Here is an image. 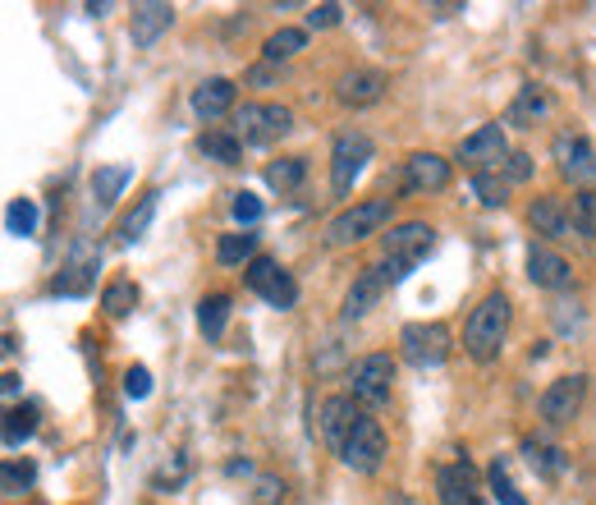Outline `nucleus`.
Returning <instances> with one entry per match:
<instances>
[{
  "label": "nucleus",
  "instance_id": "a19ab883",
  "mask_svg": "<svg viewBox=\"0 0 596 505\" xmlns=\"http://www.w3.org/2000/svg\"><path fill=\"white\" fill-rule=\"evenodd\" d=\"M340 19H345V5L326 0V5H313V10H307V29H335Z\"/></svg>",
  "mask_w": 596,
  "mask_h": 505
},
{
  "label": "nucleus",
  "instance_id": "ea45409f",
  "mask_svg": "<svg viewBox=\"0 0 596 505\" xmlns=\"http://www.w3.org/2000/svg\"><path fill=\"white\" fill-rule=\"evenodd\" d=\"M151 395V372L143 363H134L124 372V400H147Z\"/></svg>",
  "mask_w": 596,
  "mask_h": 505
},
{
  "label": "nucleus",
  "instance_id": "a211bd4d",
  "mask_svg": "<svg viewBox=\"0 0 596 505\" xmlns=\"http://www.w3.org/2000/svg\"><path fill=\"white\" fill-rule=\"evenodd\" d=\"M362 418V409L353 404V395H330L326 404H322V437H326V446L340 454L345 450V441H349V433H353V423Z\"/></svg>",
  "mask_w": 596,
  "mask_h": 505
},
{
  "label": "nucleus",
  "instance_id": "393cba45",
  "mask_svg": "<svg viewBox=\"0 0 596 505\" xmlns=\"http://www.w3.org/2000/svg\"><path fill=\"white\" fill-rule=\"evenodd\" d=\"M225 326H229V294H206L198 303V332L206 340H221Z\"/></svg>",
  "mask_w": 596,
  "mask_h": 505
},
{
  "label": "nucleus",
  "instance_id": "ddd939ff",
  "mask_svg": "<svg viewBox=\"0 0 596 505\" xmlns=\"http://www.w3.org/2000/svg\"><path fill=\"white\" fill-rule=\"evenodd\" d=\"M555 157H560V170H564V180H574L578 184V193L587 189H596V147L587 143V138H560L555 143Z\"/></svg>",
  "mask_w": 596,
  "mask_h": 505
},
{
  "label": "nucleus",
  "instance_id": "f8f14e48",
  "mask_svg": "<svg viewBox=\"0 0 596 505\" xmlns=\"http://www.w3.org/2000/svg\"><path fill=\"white\" fill-rule=\"evenodd\" d=\"M583 395H587V377L574 372V377H560L541 391V418L547 423H569L578 409H583Z\"/></svg>",
  "mask_w": 596,
  "mask_h": 505
},
{
  "label": "nucleus",
  "instance_id": "412c9836",
  "mask_svg": "<svg viewBox=\"0 0 596 505\" xmlns=\"http://www.w3.org/2000/svg\"><path fill=\"white\" fill-rule=\"evenodd\" d=\"M509 157V143H505V124H482L477 134H469L459 143V161H477V166H486V161H505Z\"/></svg>",
  "mask_w": 596,
  "mask_h": 505
},
{
  "label": "nucleus",
  "instance_id": "c756f323",
  "mask_svg": "<svg viewBox=\"0 0 596 505\" xmlns=\"http://www.w3.org/2000/svg\"><path fill=\"white\" fill-rule=\"evenodd\" d=\"M157 198H161V193H143V198H138V207L120 221V239H124V244H138V239L147 235L151 216H157Z\"/></svg>",
  "mask_w": 596,
  "mask_h": 505
},
{
  "label": "nucleus",
  "instance_id": "aec40b11",
  "mask_svg": "<svg viewBox=\"0 0 596 505\" xmlns=\"http://www.w3.org/2000/svg\"><path fill=\"white\" fill-rule=\"evenodd\" d=\"M528 281H532L537 290H564L569 281H574V267H569L560 252L532 244V248H528Z\"/></svg>",
  "mask_w": 596,
  "mask_h": 505
},
{
  "label": "nucleus",
  "instance_id": "6ab92c4d",
  "mask_svg": "<svg viewBox=\"0 0 596 505\" xmlns=\"http://www.w3.org/2000/svg\"><path fill=\"white\" fill-rule=\"evenodd\" d=\"M528 221H532V231L547 235V239H569V235H574V216H569L564 198H555V193H541L528 207Z\"/></svg>",
  "mask_w": 596,
  "mask_h": 505
},
{
  "label": "nucleus",
  "instance_id": "6e6552de",
  "mask_svg": "<svg viewBox=\"0 0 596 505\" xmlns=\"http://www.w3.org/2000/svg\"><path fill=\"white\" fill-rule=\"evenodd\" d=\"M340 460H345V469H353V473H376V469H381V460H385V427H381L372 414H362V418L353 423V433H349V441H345V450H340Z\"/></svg>",
  "mask_w": 596,
  "mask_h": 505
},
{
  "label": "nucleus",
  "instance_id": "72a5a7b5",
  "mask_svg": "<svg viewBox=\"0 0 596 505\" xmlns=\"http://www.w3.org/2000/svg\"><path fill=\"white\" fill-rule=\"evenodd\" d=\"M134 303H138V285L134 281H111L106 290H101V308H106V317H128L134 313Z\"/></svg>",
  "mask_w": 596,
  "mask_h": 505
},
{
  "label": "nucleus",
  "instance_id": "f257e3e1",
  "mask_svg": "<svg viewBox=\"0 0 596 505\" xmlns=\"http://www.w3.org/2000/svg\"><path fill=\"white\" fill-rule=\"evenodd\" d=\"M509 294L505 290H491L477 308L469 313V326H463V349H469V359L477 363H491L501 354L505 336H509Z\"/></svg>",
  "mask_w": 596,
  "mask_h": 505
},
{
  "label": "nucleus",
  "instance_id": "bb28decb",
  "mask_svg": "<svg viewBox=\"0 0 596 505\" xmlns=\"http://www.w3.org/2000/svg\"><path fill=\"white\" fill-rule=\"evenodd\" d=\"M37 404H14V409L5 414V446L10 450H19L23 441H33V433H37Z\"/></svg>",
  "mask_w": 596,
  "mask_h": 505
},
{
  "label": "nucleus",
  "instance_id": "1a4fd4ad",
  "mask_svg": "<svg viewBox=\"0 0 596 505\" xmlns=\"http://www.w3.org/2000/svg\"><path fill=\"white\" fill-rule=\"evenodd\" d=\"M97 267H101V252H97L88 239H79V244L69 248V258H65L60 276L50 281V294H60V299H83V294L97 285Z\"/></svg>",
  "mask_w": 596,
  "mask_h": 505
},
{
  "label": "nucleus",
  "instance_id": "4c0bfd02",
  "mask_svg": "<svg viewBox=\"0 0 596 505\" xmlns=\"http://www.w3.org/2000/svg\"><path fill=\"white\" fill-rule=\"evenodd\" d=\"M486 483H491V496H496L501 505H528L524 496H518V487L509 483V473H505V464H501V460L486 469Z\"/></svg>",
  "mask_w": 596,
  "mask_h": 505
},
{
  "label": "nucleus",
  "instance_id": "2eb2a0df",
  "mask_svg": "<svg viewBox=\"0 0 596 505\" xmlns=\"http://www.w3.org/2000/svg\"><path fill=\"white\" fill-rule=\"evenodd\" d=\"M450 184V161L436 152H413L404 161V189L408 193H440Z\"/></svg>",
  "mask_w": 596,
  "mask_h": 505
},
{
  "label": "nucleus",
  "instance_id": "79ce46f5",
  "mask_svg": "<svg viewBox=\"0 0 596 505\" xmlns=\"http://www.w3.org/2000/svg\"><path fill=\"white\" fill-rule=\"evenodd\" d=\"M280 501H284V483H280V478H257L248 505H280Z\"/></svg>",
  "mask_w": 596,
  "mask_h": 505
},
{
  "label": "nucleus",
  "instance_id": "2f4dec72",
  "mask_svg": "<svg viewBox=\"0 0 596 505\" xmlns=\"http://www.w3.org/2000/svg\"><path fill=\"white\" fill-rule=\"evenodd\" d=\"M524 454H528V464H532L541 478H555V473H564V464H569L560 446H547V441H537V437L524 441Z\"/></svg>",
  "mask_w": 596,
  "mask_h": 505
},
{
  "label": "nucleus",
  "instance_id": "c9c22d12",
  "mask_svg": "<svg viewBox=\"0 0 596 505\" xmlns=\"http://www.w3.org/2000/svg\"><path fill=\"white\" fill-rule=\"evenodd\" d=\"M473 193L482 207H505L509 202V180H501V175H491V170H477L473 175Z\"/></svg>",
  "mask_w": 596,
  "mask_h": 505
},
{
  "label": "nucleus",
  "instance_id": "e433bc0d",
  "mask_svg": "<svg viewBox=\"0 0 596 505\" xmlns=\"http://www.w3.org/2000/svg\"><path fill=\"white\" fill-rule=\"evenodd\" d=\"M33 483H37V469H33V464L5 460V473H0V487H5V496H23Z\"/></svg>",
  "mask_w": 596,
  "mask_h": 505
},
{
  "label": "nucleus",
  "instance_id": "20e7f679",
  "mask_svg": "<svg viewBox=\"0 0 596 505\" xmlns=\"http://www.w3.org/2000/svg\"><path fill=\"white\" fill-rule=\"evenodd\" d=\"M400 349L413 368H440L450 359L454 336H450L446 322H408L400 332Z\"/></svg>",
  "mask_w": 596,
  "mask_h": 505
},
{
  "label": "nucleus",
  "instance_id": "f03ea898",
  "mask_svg": "<svg viewBox=\"0 0 596 505\" xmlns=\"http://www.w3.org/2000/svg\"><path fill=\"white\" fill-rule=\"evenodd\" d=\"M294 130V111L280 101H244L235 111V138L248 147H271Z\"/></svg>",
  "mask_w": 596,
  "mask_h": 505
},
{
  "label": "nucleus",
  "instance_id": "0eeeda50",
  "mask_svg": "<svg viewBox=\"0 0 596 505\" xmlns=\"http://www.w3.org/2000/svg\"><path fill=\"white\" fill-rule=\"evenodd\" d=\"M391 386H395V359H391V354H362V359L349 368L353 400L372 404V409L391 400Z\"/></svg>",
  "mask_w": 596,
  "mask_h": 505
},
{
  "label": "nucleus",
  "instance_id": "5701e85b",
  "mask_svg": "<svg viewBox=\"0 0 596 505\" xmlns=\"http://www.w3.org/2000/svg\"><path fill=\"white\" fill-rule=\"evenodd\" d=\"M198 152L206 161H221V166H239L244 161V143L235 134H225V130H206L198 138Z\"/></svg>",
  "mask_w": 596,
  "mask_h": 505
},
{
  "label": "nucleus",
  "instance_id": "37998d69",
  "mask_svg": "<svg viewBox=\"0 0 596 505\" xmlns=\"http://www.w3.org/2000/svg\"><path fill=\"white\" fill-rule=\"evenodd\" d=\"M505 175H509V184H524L528 175H532V157H528V152H509V157H505Z\"/></svg>",
  "mask_w": 596,
  "mask_h": 505
},
{
  "label": "nucleus",
  "instance_id": "7ed1b4c3",
  "mask_svg": "<svg viewBox=\"0 0 596 505\" xmlns=\"http://www.w3.org/2000/svg\"><path fill=\"white\" fill-rule=\"evenodd\" d=\"M395 212V198H368V202H358V207L340 212L330 221V231H326V244L330 248H349V244H362V239H372L385 221H391Z\"/></svg>",
  "mask_w": 596,
  "mask_h": 505
},
{
  "label": "nucleus",
  "instance_id": "b1692460",
  "mask_svg": "<svg viewBox=\"0 0 596 505\" xmlns=\"http://www.w3.org/2000/svg\"><path fill=\"white\" fill-rule=\"evenodd\" d=\"M128 180H134V166H97L92 170V198L101 202V207H111Z\"/></svg>",
  "mask_w": 596,
  "mask_h": 505
},
{
  "label": "nucleus",
  "instance_id": "f3484780",
  "mask_svg": "<svg viewBox=\"0 0 596 505\" xmlns=\"http://www.w3.org/2000/svg\"><path fill=\"white\" fill-rule=\"evenodd\" d=\"M175 23V5H166V0H138L134 5V23H128V37H134L138 50L157 46V37Z\"/></svg>",
  "mask_w": 596,
  "mask_h": 505
},
{
  "label": "nucleus",
  "instance_id": "f704fd0d",
  "mask_svg": "<svg viewBox=\"0 0 596 505\" xmlns=\"http://www.w3.org/2000/svg\"><path fill=\"white\" fill-rule=\"evenodd\" d=\"M569 216H574V235H583L587 244H596V193H574L569 202Z\"/></svg>",
  "mask_w": 596,
  "mask_h": 505
},
{
  "label": "nucleus",
  "instance_id": "dca6fc26",
  "mask_svg": "<svg viewBox=\"0 0 596 505\" xmlns=\"http://www.w3.org/2000/svg\"><path fill=\"white\" fill-rule=\"evenodd\" d=\"M385 88H391V79H385L381 69H349V74H340V83H335V101H340V106H372V101L385 97Z\"/></svg>",
  "mask_w": 596,
  "mask_h": 505
},
{
  "label": "nucleus",
  "instance_id": "58836bf2",
  "mask_svg": "<svg viewBox=\"0 0 596 505\" xmlns=\"http://www.w3.org/2000/svg\"><path fill=\"white\" fill-rule=\"evenodd\" d=\"M229 212H235L239 225H257V221H262V198L248 193V189H239L235 202H229Z\"/></svg>",
  "mask_w": 596,
  "mask_h": 505
},
{
  "label": "nucleus",
  "instance_id": "4be33fe9",
  "mask_svg": "<svg viewBox=\"0 0 596 505\" xmlns=\"http://www.w3.org/2000/svg\"><path fill=\"white\" fill-rule=\"evenodd\" d=\"M235 83L229 79H202L198 88H193V97H189V106H193V115L198 120H221L229 106H235Z\"/></svg>",
  "mask_w": 596,
  "mask_h": 505
},
{
  "label": "nucleus",
  "instance_id": "7c9ffc66",
  "mask_svg": "<svg viewBox=\"0 0 596 505\" xmlns=\"http://www.w3.org/2000/svg\"><path fill=\"white\" fill-rule=\"evenodd\" d=\"M303 175H307V161H303V157H280V161L267 166V184H271L275 193H294V189L303 184Z\"/></svg>",
  "mask_w": 596,
  "mask_h": 505
},
{
  "label": "nucleus",
  "instance_id": "9d476101",
  "mask_svg": "<svg viewBox=\"0 0 596 505\" xmlns=\"http://www.w3.org/2000/svg\"><path fill=\"white\" fill-rule=\"evenodd\" d=\"M381 244H385V258L418 267L431 252V244H436V231L427 221H400V225H391V231L381 235Z\"/></svg>",
  "mask_w": 596,
  "mask_h": 505
},
{
  "label": "nucleus",
  "instance_id": "4468645a",
  "mask_svg": "<svg viewBox=\"0 0 596 505\" xmlns=\"http://www.w3.org/2000/svg\"><path fill=\"white\" fill-rule=\"evenodd\" d=\"M391 290V276H385V267L376 262V267H368L358 276V281L349 285V294H345V308H340V317L345 322H358V317H368L376 303H381V294Z\"/></svg>",
  "mask_w": 596,
  "mask_h": 505
},
{
  "label": "nucleus",
  "instance_id": "a878e982",
  "mask_svg": "<svg viewBox=\"0 0 596 505\" xmlns=\"http://www.w3.org/2000/svg\"><path fill=\"white\" fill-rule=\"evenodd\" d=\"M547 111H551V97L528 83V88H518V97H514V106H509V124H537Z\"/></svg>",
  "mask_w": 596,
  "mask_h": 505
},
{
  "label": "nucleus",
  "instance_id": "c03bdc74",
  "mask_svg": "<svg viewBox=\"0 0 596 505\" xmlns=\"http://www.w3.org/2000/svg\"><path fill=\"white\" fill-rule=\"evenodd\" d=\"M5 395H10V400L19 395V372H5Z\"/></svg>",
  "mask_w": 596,
  "mask_h": 505
},
{
  "label": "nucleus",
  "instance_id": "39448f33",
  "mask_svg": "<svg viewBox=\"0 0 596 505\" xmlns=\"http://www.w3.org/2000/svg\"><path fill=\"white\" fill-rule=\"evenodd\" d=\"M372 161V138L368 134H340L330 147V193L335 198H349L353 184H358V175L368 170Z\"/></svg>",
  "mask_w": 596,
  "mask_h": 505
},
{
  "label": "nucleus",
  "instance_id": "423d86ee",
  "mask_svg": "<svg viewBox=\"0 0 596 505\" xmlns=\"http://www.w3.org/2000/svg\"><path fill=\"white\" fill-rule=\"evenodd\" d=\"M244 281H248L252 294H262L271 308H280V313L299 303V281H294V276L284 271L275 258H262V252H257V258L244 267Z\"/></svg>",
  "mask_w": 596,
  "mask_h": 505
},
{
  "label": "nucleus",
  "instance_id": "473e14b6",
  "mask_svg": "<svg viewBox=\"0 0 596 505\" xmlns=\"http://www.w3.org/2000/svg\"><path fill=\"white\" fill-rule=\"evenodd\" d=\"M303 46H307V33H303V29H280V33L267 37L262 56H267V65H280V60H294Z\"/></svg>",
  "mask_w": 596,
  "mask_h": 505
},
{
  "label": "nucleus",
  "instance_id": "cd10ccee",
  "mask_svg": "<svg viewBox=\"0 0 596 505\" xmlns=\"http://www.w3.org/2000/svg\"><path fill=\"white\" fill-rule=\"evenodd\" d=\"M252 258H257V235L252 231L221 235V244H216V262L221 267H239V262H252Z\"/></svg>",
  "mask_w": 596,
  "mask_h": 505
},
{
  "label": "nucleus",
  "instance_id": "9b49d317",
  "mask_svg": "<svg viewBox=\"0 0 596 505\" xmlns=\"http://www.w3.org/2000/svg\"><path fill=\"white\" fill-rule=\"evenodd\" d=\"M436 496H440V505H482L477 469H473L469 460L440 464V469H436Z\"/></svg>",
  "mask_w": 596,
  "mask_h": 505
},
{
  "label": "nucleus",
  "instance_id": "c85d7f7f",
  "mask_svg": "<svg viewBox=\"0 0 596 505\" xmlns=\"http://www.w3.org/2000/svg\"><path fill=\"white\" fill-rule=\"evenodd\" d=\"M37 221H42V212H37L33 198H14L10 207H5V231L14 239H33L37 235Z\"/></svg>",
  "mask_w": 596,
  "mask_h": 505
}]
</instances>
